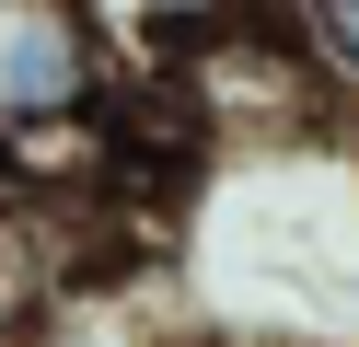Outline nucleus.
Listing matches in <instances>:
<instances>
[{
  "mask_svg": "<svg viewBox=\"0 0 359 347\" xmlns=\"http://www.w3.org/2000/svg\"><path fill=\"white\" fill-rule=\"evenodd\" d=\"M313 81H325V116H359V0H325V12H290Z\"/></svg>",
  "mask_w": 359,
  "mask_h": 347,
  "instance_id": "1",
  "label": "nucleus"
},
{
  "mask_svg": "<svg viewBox=\"0 0 359 347\" xmlns=\"http://www.w3.org/2000/svg\"><path fill=\"white\" fill-rule=\"evenodd\" d=\"M0 208H12V174H0Z\"/></svg>",
  "mask_w": 359,
  "mask_h": 347,
  "instance_id": "2",
  "label": "nucleus"
}]
</instances>
